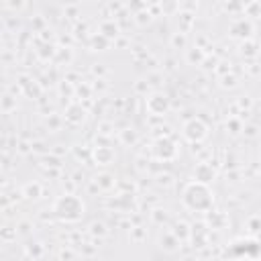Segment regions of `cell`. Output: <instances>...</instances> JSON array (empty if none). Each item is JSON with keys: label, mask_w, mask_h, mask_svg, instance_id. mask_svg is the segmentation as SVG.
Listing matches in <instances>:
<instances>
[{"label": "cell", "mask_w": 261, "mask_h": 261, "mask_svg": "<svg viewBox=\"0 0 261 261\" xmlns=\"http://www.w3.org/2000/svg\"><path fill=\"white\" fill-rule=\"evenodd\" d=\"M181 204L192 212H210L214 206V192L210 186L192 179L181 192Z\"/></svg>", "instance_id": "cell-1"}, {"label": "cell", "mask_w": 261, "mask_h": 261, "mask_svg": "<svg viewBox=\"0 0 261 261\" xmlns=\"http://www.w3.org/2000/svg\"><path fill=\"white\" fill-rule=\"evenodd\" d=\"M51 212L61 222H77V220H82V216L86 212V206H84L80 196H75V194H61L53 202Z\"/></svg>", "instance_id": "cell-2"}, {"label": "cell", "mask_w": 261, "mask_h": 261, "mask_svg": "<svg viewBox=\"0 0 261 261\" xmlns=\"http://www.w3.org/2000/svg\"><path fill=\"white\" fill-rule=\"evenodd\" d=\"M151 155L159 161H171L177 157V143L171 137H159L151 145Z\"/></svg>", "instance_id": "cell-3"}, {"label": "cell", "mask_w": 261, "mask_h": 261, "mask_svg": "<svg viewBox=\"0 0 261 261\" xmlns=\"http://www.w3.org/2000/svg\"><path fill=\"white\" fill-rule=\"evenodd\" d=\"M184 137H186L190 143L198 145V143H202V141L208 137V124H206L202 118H190V120H186V124H184Z\"/></svg>", "instance_id": "cell-4"}, {"label": "cell", "mask_w": 261, "mask_h": 261, "mask_svg": "<svg viewBox=\"0 0 261 261\" xmlns=\"http://www.w3.org/2000/svg\"><path fill=\"white\" fill-rule=\"evenodd\" d=\"M261 251L259 243L255 239H241V241H234L230 245V255H234L237 259H243V257H257Z\"/></svg>", "instance_id": "cell-5"}, {"label": "cell", "mask_w": 261, "mask_h": 261, "mask_svg": "<svg viewBox=\"0 0 261 261\" xmlns=\"http://www.w3.org/2000/svg\"><path fill=\"white\" fill-rule=\"evenodd\" d=\"M253 33H255V27H253V22H251L249 18H245V16L232 20L230 27H228V35H230L232 39H239L241 43L247 41V39H253Z\"/></svg>", "instance_id": "cell-6"}, {"label": "cell", "mask_w": 261, "mask_h": 261, "mask_svg": "<svg viewBox=\"0 0 261 261\" xmlns=\"http://www.w3.org/2000/svg\"><path fill=\"white\" fill-rule=\"evenodd\" d=\"M171 108V102L165 94L161 92H153L151 96H147V110L153 114V116H163L167 114Z\"/></svg>", "instance_id": "cell-7"}, {"label": "cell", "mask_w": 261, "mask_h": 261, "mask_svg": "<svg viewBox=\"0 0 261 261\" xmlns=\"http://www.w3.org/2000/svg\"><path fill=\"white\" fill-rule=\"evenodd\" d=\"M194 181H200V184H210V181H214V177H216V169L208 163V161H202V163H198L196 167H194Z\"/></svg>", "instance_id": "cell-8"}, {"label": "cell", "mask_w": 261, "mask_h": 261, "mask_svg": "<svg viewBox=\"0 0 261 261\" xmlns=\"http://www.w3.org/2000/svg\"><path fill=\"white\" fill-rule=\"evenodd\" d=\"M65 120L69 124H82L86 120V108L80 104V102H71L67 108H65Z\"/></svg>", "instance_id": "cell-9"}, {"label": "cell", "mask_w": 261, "mask_h": 261, "mask_svg": "<svg viewBox=\"0 0 261 261\" xmlns=\"http://www.w3.org/2000/svg\"><path fill=\"white\" fill-rule=\"evenodd\" d=\"M159 247L167 253H175L179 249V239L171 232V230H165L161 237H159Z\"/></svg>", "instance_id": "cell-10"}, {"label": "cell", "mask_w": 261, "mask_h": 261, "mask_svg": "<svg viewBox=\"0 0 261 261\" xmlns=\"http://www.w3.org/2000/svg\"><path fill=\"white\" fill-rule=\"evenodd\" d=\"M96 165H110L114 161V151L110 147H96L92 153Z\"/></svg>", "instance_id": "cell-11"}, {"label": "cell", "mask_w": 261, "mask_h": 261, "mask_svg": "<svg viewBox=\"0 0 261 261\" xmlns=\"http://www.w3.org/2000/svg\"><path fill=\"white\" fill-rule=\"evenodd\" d=\"M98 33H102L108 41H114V39L120 35V27H118V22H116L114 18H108V20L100 22V31H98Z\"/></svg>", "instance_id": "cell-12"}, {"label": "cell", "mask_w": 261, "mask_h": 261, "mask_svg": "<svg viewBox=\"0 0 261 261\" xmlns=\"http://www.w3.org/2000/svg\"><path fill=\"white\" fill-rule=\"evenodd\" d=\"M20 194H22L27 200H39V198L43 196V186H41L39 181H29V184L22 186Z\"/></svg>", "instance_id": "cell-13"}, {"label": "cell", "mask_w": 261, "mask_h": 261, "mask_svg": "<svg viewBox=\"0 0 261 261\" xmlns=\"http://www.w3.org/2000/svg\"><path fill=\"white\" fill-rule=\"evenodd\" d=\"M259 49H261V45H259V41H255V39H247V41H243L241 47H239V51H241L243 57H257V55H259Z\"/></svg>", "instance_id": "cell-14"}, {"label": "cell", "mask_w": 261, "mask_h": 261, "mask_svg": "<svg viewBox=\"0 0 261 261\" xmlns=\"http://www.w3.org/2000/svg\"><path fill=\"white\" fill-rule=\"evenodd\" d=\"M88 45H90V49H92V51H104V49H108L110 41H108V39H106L102 33H94V35L90 37Z\"/></svg>", "instance_id": "cell-15"}, {"label": "cell", "mask_w": 261, "mask_h": 261, "mask_svg": "<svg viewBox=\"0 0 261 261\" xmlns=\"http://www.w3.org/2000/svg\"><path fill=\"white\" fill-rule=\"evenodd\" d=\"M171 232L179 239V243H181V241H188V239L192 237V228H190V224H188V222H184V220L175 222V226H173V230H171Z\"/></svg>", "instance_id": "cell-16"}, {"label": "cell", "mask_w": 261, "mask_h": 261, "mask_svg": "<svg viewBox=\"0 0 261 261\" xmlns=\"http://www.w3.org/2000/svg\"><path fill=\"white\" fill-rule=\"evenodd\" d=\"M96 184H98L102 190H110V188L114 186V179H112L110 173H100V175H96Z\"/></svg>", "instance_id": "cell-17"}, {"label": "cell", "mask_w": 261, "mask_h": 261, "mask_svg": "<svg viewBox=\"0 0 261 261\" xmlns=\"http://www.w3.org/2000/svg\"><path fill=\"white\" fill-rule=\"evenodd\" d=\"M204 59H206V55H204V51L200 49V47H194V49H190L188 51V61H196V63H204Z\"/></svg>", "instance_id": "cell-18"}, {"label": "cell", "mask_w": 261, "mask_h": 261, "mask_svg": "<svg viewBox=\"0 0 261 261\" xmlns=\"http://www.w3.org/2000/svg\"><path fill=\"white\" fill-rule=\"evenodd\" d=\"M245 16H261V4L259 2H249L243 6Z\"/></svg>", "instance_id": "cell-19"}, {"label": "cell", "mask_w": 261, "mask_h": 261, "mask_svg": "<svg viewBox=\"0 0 261 261\" xmlns=\"http://www.w3.org/2000/svg\"><path fill=\"white\" fill-rule=\"evenodd\" d=\"M10 108H16V104H14V100H12V96H8V94H4V98H2V110H4V112H8Z\"/></svg>", "instance_id": "cell-20"}, {"label": "cell", "mask_w": 261, "mask_h": 261, "mask_svg": "<svg viewBox=\"0 0 261 261\" xmlns=\"http://www.w3.org/2000/svg\"><path fill=\"white\" fill-rule=\"evenodd\" d=\"M171 43H173L175 47H186V35H184V33H175V35L171 37Z\"/></svg>", "instance_id": "cell-21"}, {"label": "cell", "mask_w": 261, "mask_h": 261, "mask_svg": "<svg viewBox=\"0 0 261 261\" xmlns=\"http://www.w3.org/2000/svg\"><path fill=\"white\" fill-rule=\"evenodd\" d=\"M122 141H124V143H135V141H137V133H135L133 128L122 130Z\"/></svg>", "instance_id": "cell-22"}, {"label": "cell", "mask_w": 261, "mask_h": 261, "mask_svg": "<svg viewBox=\"0 0 261 261\" xmlns=\"http://www.w3.org/2000/svg\"><path fill=\"white\" fill-rule=\"evenodd\" d=\"M92 234H100V237L106 234V226H104L102 222H94V224H92Z\"/></svg>", "instance_id": "cell-23"}, {"label": "cell", "mask_w": 261, "mask_h": 261, "mask_svg": "<svg viewBox=\"0 0 261 261\" xmlns=\"http://www.w3.org/2000/svg\"><path fill=\"white\" fill-rule=\"evenodd\" d=\"M145 20H147V22L151 20V12H149V10H147V12H137V22H139V24H145Z\"/></svg>", "instance_id": "cell-24"}, {"label": "cell", "mask_w": 261, "mask_h": 261, "mask_svg": "<svg viewBox=\"0 0 261 261\" xmlns=\"http://www.w3.org/2000/svg\"><path fill=\"white\" fill-rule=\"evenodd\" d=\"M222 80H224V82H222V86H228V88H232V86H234V84H237V82H234V77H232V75H230V77H228V75H224V77H222Z\"/></svg>", "instance_id": "cell-25"}, {"label": "cell", "mask_w": 261, "mask_h": 261, "mask_svg": "<svg viewBox=\"0 0 261 261\" xmlns=\"http://www.w3.org/2000/svg\"><path fill=\"white\" fill-rule=\"evenodd\" d=\"M179 4H163L161 2V10H165V12H171V10H175Z\"/></svg>", "instance_id": "cell-26"}, {"label": "cell", "mask_w": 261, "mask_h": 261, "mask_svg": "<svg viewBox=\"0 0 261 261\" xmlns=\"http://www.w3.org/2000/svg\"><path fill=\"white\" fill-rule=\"evenodd\" d=\"M230 128H232L230 133H239L241 130V122L239 120H230Z\"/></svg>", "instance_id": "cell-27"}, {"label": "cell", "mask_w": 261, "mask_h": 261, "mask_svg": "<svg viewBox=\"0 0 261 261\" xmlns=\"http://www.w3.org/2000/svg\"><path fill=\"white\" fill-rule=\"evenodd\" d=\"M237 261H243V259H237Z\"/></svg>", "instance_id": "cell-28"}]
</instances>
